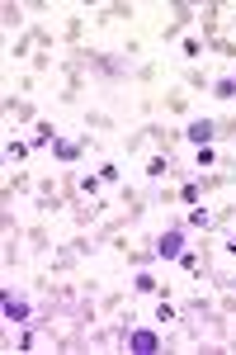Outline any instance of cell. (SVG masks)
Segmentation results:
<instances>
[{"label": "cell", "mask_w": 236, "mask_h": 355, "mask_svg": "<svg viewBox=\"0 0 236 355\" xmlns=\"http://www.w3.org/2000/svg\"><path fill=\"white\" fill-rule=\"evenodd\" d=\"M212 100H222V105H232V100H236V76H232V71L212 81Z\"/></svg>", "instance_id": "cell-25"}, {"label": "cell", "mask_w": 236, "mask_h": 355, "mask_svg": "<svg viewBox=\"0 0 236 355\" xmlns=\"http://www.w3.org/2000/svg\"><path fill=\"white\" fill-rule=\"evenodd\" d=\"M189 227H184V218H175V223H165L156 232V261H180L184 251H189Z\"/></svg>", "instance_id": "cell-2"}, {"label": "cell", "mask_w": 236, "mask_h": 355, "mask_svg": "<svg viewBox=\"0 0 236 355\" xmlns=\"http://www.w3.org/2000/svg\"><path fill=\"white\" fill-rule=\"evenodd\" d=\"M175 266H180V270L189 275V279H208V275H212V261H208V251H199V246H189V251H184V256L175 261Z\"/></svg>", "instance_id": "cell-10"}, {"label": "cell", "mask_w": 236, "mask_h": 355, "mask_svg": "<svg viewBox=\"0 0 236 355\" xmlns=\"http://www.w3.org/2000/svg\"><path fill=\"white\" fill-rule=\"evenodd\" d=\"M0 19H5V28H15V38H19V33H28V5H5V15H0Z\"/></svg>", "instance_id": "cell-22"}, {"label": "cell", "mask_w": 236, "mask_h": 355, "mask_svg": "<svg viewBox=\"0 0 236 355\" xmlns=\"http://www.w3.org/2000/svg\"><path fill=\"white\" fill-rule=\"evenodd\" d=\"M227 15H232V28H236V10H227Z\"/></svg>", "instance_id": "cell-30"}, {"label": "cell", "mask_w": 236, "mask_h": 355, "mask_svg": "<svg viewBox=\"0 0 236 355\" xmlns=\"http://www.w3.org/2000/svg\"><path fill=\"white\" fill-rule=\"evenodd\" d=\"M161 289H165V284H161L152 270H132L128 275V294H132V299H156Z\"/></svg>", "instance_id": "cell-13"}, {"label": "cell", "mask_w": 236, "mask_h": 355, "mask_svg": "<svg viewBox=\"0 0 236 355\" xmlns=\"http://www.w3.org/2000/svg\"><path fill=\"white\" fill-rule=\"evenodd\" d=\"M217 166H222L217 142H212V147H194V171H217Z\"/></svg>", "instance_id": "cell-23"}, {"label": "cell", "mask_w": 236, "mask_h": 355, "mask_svg": "<svg viewBox=\"0 0 236 355\" xmlns=\"http://www.w3.org/2000/svg\"><path fill=\"white\" fill-rule=\"evenodd\" d=\"M100 180H105V190L114 194L118 185H123V162H114V157H109V162H100Z\"/></svg>", "instance_id": "cell-24"}, {"label": "cell", "mask_w": 236, "mask_h": 355, "mask_svg": "<svg viewBox=\"0 0 236 355\" xmlns=\"http://www.w3.org/2000/svg\"><path fill=\"white\" fill-rule=\"evenodd\" d=\"M24 246H28V256H48V251H57V246H62V237H57L43 218H33L24 227Z\"/></svg>", "instance_id": "cell-5"}, {"label": "cell", "mask_w": 236, "mask_h": 355, "mask_svg": "<svg viewBox=\"0 0 236 355\" xmlns=\"http://www.w3.org/2000/svg\"><path fill=\"white\" fill-rule=\"evenodd\" d=\"M80 114V128H90V133H118V119L105 110H76Z\"/></svg>", "instance_id": "cell-16"}, {"label": "cell", "mask_w": 236, "mask_h": 355, "mask_svg": "<svg viewBox=\"0 0 236 355\" xmlns=\"http://www.w3.org/2000/svg\"><path fill=\"white\" fill-rule=\"evenodd\" d=\"M123 351H132V355H161V351H165V336H161L156 327H137V322H132L128 346H123Z\"/></svg>", "instance_id": "cell-6"}, {"label": "cell", "mask_w": 236, "mask_h": 355, "mask_svg": "<svg viewBox=\"0 0 236 355\" xmlns=\"http://www.w3.org/2000/svg\"><path fill=\"white\" fill-rule=\"evenodd\" d=\"M152 313H156V327H170V322L180 318V308H175L170 299H156V308H152Z\"/></svg>", "instance_id": "cell-27"}, {"label": "cell", "mask_w": 236, "mask_h": 355, "mask_svg": "<svg viewBox=\"0 0 236 355\" xmlns=\"http://www.w3.org/2000/svg\"><path fill=\"white\" fill-rule=\"evenodd\" d=\"M57 123L53 119H38V123H33V152H53V142H57Z\"/></svg>", "instance_id": "cell-17"}, {"label": "cell", "mask_w": 236, "mask_h": 355, "mask_svg": "<svg viewBox=\"0 0 236 355\" xmlns=\"http://www.w3.org/2000/svg\"><path fill=\"white\" fill-rule=\"evenodd\" d=\"M132 81L147 85V90H152V85H161V81H165V62H156V57L137 62V67H132Z\"/></svg>", "instance_id": "cell-15"}, {"label": "cell", "mask_w": 236, "mask_h": 355, "mask_svg": "<svg viewBox=\"0 0 236 355\" xmlns=\"http://www.w3.org/2000/svg\"><path fill=\"white\" fill-rule=\"evenodd\" d=\"M184 227H189L194 237H199V232H212V209L208 204H194V209L184 214Z\"/></svg>", "instance_id": "cell-18"}, {"label": "cell", "mask_w": 236, "mask_h": 355, "mask_svg": "<svg viewBox=\"0 0 236 355\" xmlns=\"http://www.w3.org/2000/svg\"><path fill=\"white\" fill-rule=\"evenodd\" d=\"M194 33H199L203 43L222 38V33H227V5H199V24H194Z\"/></svg>", "instance_id": "cell-4"}, {"label": "cell", "mask_w": 236, "mask_h": 355, "mask_svg": "<svg viewBox=\"0 0 236 355\" xmlns=\"http://www.w3.org/2000/svg\"><path fill=\"white\" fill-rule=\"evenodd\" d=\"M100 147H105L100 137H90L85 128H80V137H57V142H53V152H48V157H53L57 166H80L85 157H90V152H100Z\"/></svg>", "instance_id": "cell-1"}, {"label": "cell", "mask_w": 236, "mask_h": 355, "mask_svg": "<svg viewBox=\"0 0 236 355\" xmlns=\"http://www.w3.org/2000/svg\"><path fill=\"white\" fill-rule=\"evenodd\" d=\"M5 119H15V123H38V100H33V95H10V90H5Z\"/></svg>", "instance_id": "cell-7"}, {"label": "cell", "mask_w": 236, "mask_h": 355, "mask_svg": "<svg viewBox=\"0 0 236 355\" xmlns=\"http://www.w3.org/2000/svg\"><path fill=\"white\" fill-rule=\"evenodd\" d=\"M137 19V5H100L95 10V28H105V24H132Z\"/></svg>", "instance_id": "cell-14"}, {"label": "cell", "mask_w": 236, "mask_h": 355, "mask_svg": "<svg viewBox=\"0 0 236 355\" xmlns=\"http://www.w3.org/2000/svg\"><path fill=\"white\" fill-rule=\"evenodd\" d=\"M217 142H236V110L217 114Z\"/></svg>", "instance_id": "cell-28"}, {"label": "cell", "mask_w": 236, "mask_h": 355, "mask_svg": "<svg viewBox=\"0 0 236 355\" xmlns=\"http://www.w3.org/2000/svg\"><path fill=\"white\" fill-rule=\"evenodd\" d=\"M184 90H212V76L199 71V67H189V71H184Z\"/></svg>", "instance_id": "cell-26"}, {"label": "cell", "mask_w": 236, "mask_h": 355, "mask_svg": "<svg viewBox=\"0 0 236 355\" xmlns=\"http://www.w3.org/2000/svg\"><path fill=\"white\" fill-rule=\"evenodd\" d=\"M217 313H222V318H236V289H222V294H217Z\"/></svg>", "instance_id": "cell-29"}, {"label": "cell", "mask_w": 236, "mask_h": 355, "mask_svg": "<svg viewBox=\"0 0 236 355\" xmlns=\"http://www.w3.org/2000/svg\"><path fill=\"white\" fill-rule=\"evenodd\" d=\"M184 142L189 147H212L217 142V119H189L184 123Z\"/></svg>", "instance_id": "cell-8"}, {"label": "cell", "mask_w": 236, "mask_h": 355, "mask_svg": "<svg viewBox=\"0 0 236 355\" xmlns=\"http://www.w3.org/2000/svg\"><path fill=\"white\" fill-rule=\"evenodd\" d=\"M208 53L217 57V62H227V67H236V38H232V33L212 38V43H208Z\"/></svg>", "instance_id": "cell-20"}, {"label": "cell", "mask_w": 236, "mask_h": 355, "mask_svg": "<svg viewBox=\"0 0 236 355\" xmlns=\"http://www.w3.org/2000/svg\"><path fill=\"white\" fill-rule=\"evenodd\" d=\"M0 294H5V299H0V313H5V322H15V327H24V322H33V318H38V308H33V299H28L24 289H15V284H5Z\"/></svg>", "instance_id": "cell-3"}, {"label": "cell", "mask_w": 236, "mask_h": 355, "mask_svg": "<svg viewBox=\"0 0 236 355\" xmlns=\"http://www.w3.org/2000/svg\"><path fill=\"white\" fill-rule=\"evenodd\" d=\"M208 57V43L199 38V33H184L180 38V62H203Z\"/></svg>", "instance_id": "cell-19"}, {"label": "cell", "mask_w": 236, "mask_h": 355, "mask_svg": "<svg viewBox=\"0 0 236 355\" xmlns=\"http://www.w3.org/2000/svg\"><path fill=\"white\" fill-rule=\"evenodd\" d=\"M85 15H80V10H71V15H66V24H62V43H66V53H76V48H90V43H85Z\"/></svg>", "instance_id": "cell-11"}, {"label": "cell", "mask_w": 236, "mask_h": 355, "mask_svg": "<svg viewBox=\"0 0 236 355\" xmlns=\"http://www.w3.org/2000/svg\"><path fill=\"white\" fill-rule=\"evenodd\" d=\"M33 142H19V137H5V166H24Z\"/></svg>", "instance_id": "cell-21"}, {"label": "cell", "mask_w": 236, "mask_h": 355, "mask_svg": "<svg viewBox=\"0 0 236 355\" xmlns=\"http://www.w3.org/2000/svg\"><path fill=\"white\" fill-rule=\"evenodd\" d=\"M161 110L170 114V119H189L194 100H189V90H184V85H170V90H161Z\"/></svg>", "instance_id": "cell-9"}, {"label": "cell", "mask_w": 236, "mask_h": 355, "mask_svg": "<svg viewBox=\"0 0 236 355\" xmlns=\"http://www.w3.org/2000/svg\"><path fill=\"white\" fill-rule=\"evenodd\" d=\"M123 266H128V270H152V266H156V237H142V242L123 256Z\"/></svg>", "instance_id": "cell-12"}]
</instances>
